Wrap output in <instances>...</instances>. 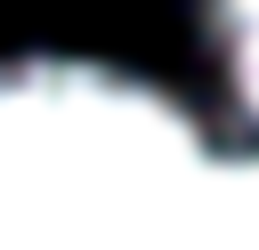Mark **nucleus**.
Listing matches in <instances>:
<instances>
[{"label": "nucleus", "instance_id": "f257e3e1", "mask_svg": "<svg viewBox=\"0 0 259 250\" xmlns=\"http://www.w3.org/2000/svg\"><path fill=\"white\" fill-rule=\"evenodd\" d=\"M219 169L210 121L113 56H0V194L146 202Z\"/></svg>", "mask_w": 259, "mask_h": 250}, {"label": "nucleus", "instance_id": "f03ea898", "mask_svg": "<svg viewBox=\"0 0 259 250\" xmlns=\"http://www.w3.org/2000/svg\"><path fill=\"white\" fill-rule=\"evenodd\" d=\"M202 48L235 129L259 145V0H202Z\"/></svg>", "mask_w": 259, "mask_h": 250}]
</instances>
